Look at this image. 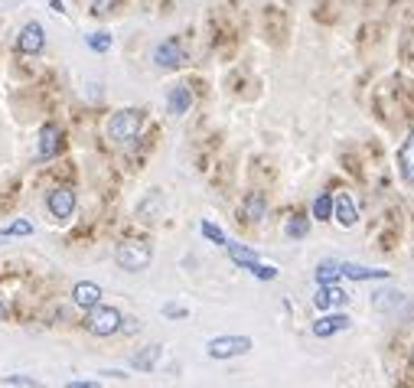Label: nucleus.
<instances>
[{
	"mask_svg": "<svg viewBox=\"0 0 414 388\" xmlns=\"http://www.w3.org/2000/svg\"><path fill=\"white\" fill-rule=\"evenodd\" d=\"M121 326H124V317H121L118 307H104V303H98V307H92L88 317H85V330L92 333V336H114Z\"/></svg>",
	"mask_w": 414,
	"mask_h": 388,
	"instance_id": "nucleus-3",
	"label": "nucleus"
},
{
	"mask_svg": "<svg viewBox=\"0 0 414 388\" xmlns=\"http://www.w3.org/2000/svg\"><path fill=\"white\" fill-rule=\"evenodd\" d=\"M46 206H49V216L59 219V222H66V219H72V212H76V190H72V186H56V190L46 196Z\"/></svg>",
	"mask_w": 414,
	"mask_h": 388,
	"instance_id": "nucleus-5",
	"label": "nucleus"
},
{
	"mask_svg": "<svg viewBox=\"0 0 414 388\" xmlns=\"http://www.w3.org/2000/svg\"><path fill=\"white\" fill-rule=\"evenodd\" d=\"M264 216H268V199H264V193H258V190L248 193L242 209H238V219L248 222V226H254V222H261Z\"/></svg>",
	"mask_w": 414,
	"mask_h": 388,
	"instance_id": "nucleus-8",
	"label": "nucleus"
},
{
	"mask_svg": "<svg viewBox=\"0 0 414 388\" xmlns=\"http://www.w3.org/2000/svg\"><path fill=\"white\" fill-rule=\"evenodd\" d=\"M346 277H356V281H368V277H388V271H375V268H362V265H339Z\"/></svg>",
	"mask_w": 414,
	"mask_h": 388,
	"instance_id": "nucleus-17",
	"label": "nucleus"
},
{
	"mask_svg": "<svg viewBox=\"0 0 414 388\" xmlns=\"http://www.w3.org/2000/svg\"><path fill=\"white\" fill-rule=\"evenodd\" d=\"M66 388H102L98 382H69Z\"/></svg>",
	"mask_w": 414,
	"mask_h": 388,
	"instance_id": "nucleus-31",
	"label": "nucleus"
},
{
	"mask_svg": "<svg viewBox=\"0 0 414 388\" xmlns=\"http://www.w3.org/2000/svg\"><path fill=\"white\" fill-rule=\"evenodd\" d=\"M349 330V317L346 313H330V317H323V320L313 323V333L320 336V340H326V336H336V333Z\"/></svg>",
	"mask_w": 414,
	"mask_h": 388,
	"instance_id": "nucleus-13",
	"label": "nucleus"
},
{
	"mask_svg": "<svg viewBox=\"0 0 414 388\" xmlns=\"http://www.w3.org/2000/svg\"><path fill=\"white\" fill-rule=\"evenodd\" d=\"M398 170H401L405 183H414V127L405 137V144H401V151H398Z\"/></svg>",
	"mask_w": 414,
	"mask_h": 388,
	"instance_id": "nucleus-15",
	"label": "nucleus"
},
{
	"mask_svg": "<svg viewBox=\"0 0 414 388\" xmlns=\"http://www.w3.org/2000/svg\"><path fill=\"white\" fill-rule=\"evenodd\" d=\"M0 323H7V303L0 300Z\"/></svg>",
	"mask_w": 414,
	"mask_h": 388,
	"instance_id": "nucleus-33",
	"label": "nucleus"
},
{
	"mask_svg": "<svg viewBox=\"0 0 414 388\" xmlns=\"http://www.w3.org/2000/svg\"><path fill=\"white\" fill-rule=\"evenodd\" d=\"M118 4H121V0H92V17H108V13H114V10H118Z\"/></svg>",
	"mask_w": 414,
	"mask_h": 388,
	"instance_id": "nucleus-25",
	"label": "nucleus"
},
{
	"mask_svg": "<svg viewBox=\"0 0 414 388\" xmlns=\"http://www.w3.org/2000/svg\"><path fill=\"white\" fill-rule=\"evenodd\" d=\"M284 232H287V238H303L307 232H310V222L303 216H294L287 226H284Z\"/></svg>",
	"mask_w": 414,
	"mask_h": 388,
	"instance_id": "nucleus-21",
	"label": "nucleus"
},
{
	"mask_svg": "<svg viewBox=\"0 0 414 388\" xmlns=\"http://www.w3.org/2000/svg\"><path fill=\"white\" fill-rule=\"evenodd\" d=\"M163 313H167V317H186V310H183V307H177V303H167V307H163Z\"/></svg>",
	"mask_w": 414,
	"mask_h": 388,
	"instance_id": "nucleus-30",
	"label": "nucleus"
},
{
	"mask_svg": "<svg viewBox=\"0 0 414 388\" xmlns=\"http://www.w3.org/2000/svg\"><path fill=\"white\" fill-rule=\"evenodd\" d=\"M339 277H343V268H339L336 261H323V265L317 268V281H320V284H336Z\"/></svg>",
	"mask_w": 414,
	"mask_h": 388,
	"instance_id": "nucleus-20",
	"label": "nucleus"
},
{
	"mask_svg": "<svg viewBox=\"0 0 414 388\" xmlns=\"http://www.w3.org/2000/svg\"><path fill=\"white\" fill-rule=\"evenodd\" d=\"M72 303L82 307V310H92V307L102 303V287L92 284V281H78V284L72 287Z\"/></svg>",
	"mask_w": 414,
	"mask_h": 388,
	"instance_id": "nucleus-11",
	"label": "nucleus"
},
{
	"mask_svg": "<svg viewBox=\"0 0 414 388\" xmlns=\"http://www.w3.org/2000/svg\"><path fill=\"white\" fill-rule=\"evenodd\" d=\"M114 258H118V265H121L124 271H144V268H151V261H153V248L147 245V242H141V238H127V242L118 245Z\"/></svg>",
	"mask_w": 414,
	"mask_h": 388,
	"instance_id": "nucleus-2",
	"label": "nucleus"
},
{
	"mask_svg": "<svg viewBox=\"0 0 414 388\" xmlns=\"http://www.w3.org/2000/svg\"><path fill=\"white\" fill-rule=\"evenodd\" d=\"M153 62L160 69H179L186 62V49H183L179 39H163L160 46L153 49Z\"/></svg>",
	"mask_w": 414,
	"mask_h": 388,
	"instance_id": "nucleus-7",
	"label": "nucleus"
},
{
	"mask_svg": "<svg viewBox=\"0 0 414 388\" xmlns=\"http://www.w3.org/2000/svg\"><path fill=\"white\" fill-rule=\"evenodd\" d=\"M7 385H17V388H43V382L36 379H29V375H7Z\"/></svg>",
	"mask_w": 414,
	"mask_h": 388,
	"instance_id": "nucleus-28",
	"label": "nucleus"
},
{
	"mask_svg": "<svg viewBox=\"0 0 414 388\" xmlns=\"http://www.w3.org/2000/svg\"><path fill=\"white\" fill-rule=\"evenodd\" d=\"M313 219H320V222H330L333 219V196L330 193H320V196L313 199Z\"/></svg>",
	"mask_w": 414,
	"mask_h": 388,
	"instance_id": "nucleus-18",
	"label": "nucleus"
},
{
	"mask_svg": "<svg viewBox=\"0 0 414 388\" xmlns=\"http://www.w3.org/2000/svg\"><path fill=\"white\" fill-rule=\"evenodd\" d=\"M226 248H228V255H232V261H238L242 268H248V265H254V261H258V255H254L251 248H245V245H235V242H226Z\"/></svg>",
	"mask_w": 414,
	"mask_h": 388,
	"instance_id": "nucleus-19",
	"label": "nucleus"
},
{
	"mask_svg": "<svg viewBox=\"0 0 414 388\" xmlns=\"http://www.w3.org/2000/svg\"><path fill=\"white\" fill-rule=\"evenodd\" d=\"M401 303H405V297H401L398 291H385L382 297H375V307H378V310H388V307H401Z\"/></svg>",
	"mask_w": 414,
	"mask_h": 388,
	"instance_id": "nucleus-24",
	"label": "nucleus"
},
{
	"mask_svg": "<svg viewBox=\"0 0 414 388\" xmlns=\"http://www.w3.org/2000/svg\"><path fill=\"white\" fill-rule=\"evenodd\" d=\"M398 388H414V382H408V379H398Z\"/></svg>",
	"mask_w": 414,
	"mask_h": 388,
	"instance_id": "nucleus-34",
	"label": "nucleus"
},
{
	"mask_svg": "<svg viewBox=\"0 0 414 388\" xmlns=\"http://www.w3.org/2000/svg\"><path fill=\"white\" fill-rule=\"evenodd\" d=\"M43 46H46V29L39 27L36 20H29L17 36V53H23V56H39Z\"/></svg>",
	"mask_w": 414,
	"mask_h": 388,
	"instance_id": "nucleus-6",
	"label": "nucleus"
},
{
	"mask_svg": "<svg viewBox=\"0 0 414 388\" xmlns=\"http://www.w3.org/2000/svg\"><path fill=\"white\" fill-rule=\"evenodd\" d=\"M398 98H405V114L411 118V114H414V92H411V85L398 88Z\"/></svg>",
	"mask_w": 414,
	"mask_h": 388,
	"instance_id": "nucleus-29",
	"label": "nucleus"
},
{
	"mask_svg": "<svg viewBox=\"0 0 414 388\" xmlns=\"http://www.w3.org/2000/svg\"><path fill=\"white\" fill-rule=\"evenodd\" d=\"M49 7L56 10V13H62V10H66V7H62V0H49Z\"/></svg>",
	"mask_w": 414,
	"mask_h": 388,
	"instance_id": "nucleus-32",
	"label": "nucleus"
},
{
	"mask_svg": "<svg viewBox=\"0 0 414 388\" xmlns=\"http://www.w3.org/2000/svg\"><path fill=\"white\" fill-rule=\"evenodd\" d=\"M193 108V92H189L186 85H173L167 95V111L177 114V118H183V114Z\"/></svg>",
	"mask_w": 414,
	"mask_h": 388,
	"instance_id": "nucleus-12",
	"label": "nucleus"
},
{
	"mask_svg": "<svg viewBox=\"0 0 414 388\" xmlns=\"http://www.w3.org/2000/svg\"><path fill=\"white\" fill-rule=\"evenodd\" d=\"M88 49H95V53H108V49H111V33H102V29L92 33V36H88Z\"/></svg>",
	"mask_w": 414,
	"mask_h": 388,
	"instance_id": "nucleus-23",
	"label": "nucleus"
},
{
	"mask_svg": "<svg viewBox=\"0 0 414 388\" xmlns=\"http://www.w3.org/2000/svg\"><path fill=\"white\" fill-rule=\"evenodd\" d=\"M160 356H163V346H157V342H153V346H144V349L134 356V369L137 372H153V366H157Z\"/></svg>",
	"mask_w": 414,
	"mask_h": 388,
	"instance_id": "nucleus-16",
	"label": "nucleus"
},
{
	"mask_svg": "<svg viewBox=\"0 0 414 388\" xmlns=\"http://www.w3.org/2000/svg\"><path fill=\"white\" fill-rule=\"evenodd\" d=\"M7 235H33V226H29L27 219H17V222H10V226L4 228V238Z\"/></svg>",
	"mask_w": 414,
	"mask_h": 388,
	"instance_id": "nucleus-27",
	"label": "nucleus"
},
{
	"mask_svg": "<svg viewBox=\"0 0 414 388\" xmlns=\"http://www.w3.org/2000/svg\"><path fill=\"white\" fill-rule=\"evenodd\" d=\"M251 346V336H216V340H209L206 352L209 359H235V356H245Z\"/></svg>",
	"mask_w": 414,
	"mask_h": 388,
	"instance_id": "nucleus-4",
	"label": "nucleus"
},
{
	"mask_svg": "<svg viewBox=\"0 0 414 388\" xmlns=\"http://www.w3.org/2000/svg\"><path fill=\"white\" fill-rule=\"evenodd\" d=\"M248 271H251L254 277H261V281H274V277H277V268L261 265V261H254V265H248Z\"/></svg>",
	"mask_w": 414,
	"mask_h": 388,
	"instance_id": "nucleus-26",
	"label": "nucleus"
},
{
	"mask_svg": "<svg viewBox=\"0 0 414 388\" xmlns=\"http://www.w3.org/2000/svg\"><path fill=\"white\" fill-rule=\"evenodd\" d=\"M346 300H349V293L343 291V287H336V284H320V291H317V297H313L317 310H330V307L346 303Z\"/></svg>",
	"mask_w": 414,
	"mask_h": 388,
	"instance_id": "nucleus-14",
	"label": "nucleus"
},
{
	"mask_svg": "<svg viewBox=\"0 0 414 388\" xmlns=\"http://www.w3.org/2000/svg\"><path fill=\"white\" fill-rule=\"evenodd\" d=\"M333 219H336L343 228H352L359 222V209H356V202H352L349 193H343V196L333 199Z\"/></svg>",
	"mask_w": 414,
	"mask_h": 388,
	"instance_id": "nucleus-10",
	"label": "nucleus"
},
{
	"mask_svg": "<svg viewBox=\"0 0 414 388\" xmlns=\"http://www.w3.org/2000/svg\"><path fill=\"white\" fill-rule=\"evenodd\" d=\"M62 131H59L56 124H46L43 127V134H39V160H53V157H59V151H62Z\"/></svg>",
	"mask_w": 414,
	"mask_h": 388,
	"instance_id": "nucleus-9",
	"label": "nucleus"
},
{
	"mask_svg": "<svg viewBox=\"0 0 414 388\" xmlns=\"http://www.w3.org/2000/svg\"><path fill=\"white\" fill-rule=\"evenodd\" d=\"M199 232H202V235H206L212 245H226V242H228L226 232H222L219 226H212V222H202V226H199Z\"/></svg>",
	"mask_w": 414,
	"mask_h": 388,
	"instance_id": "nucleus-22",
	"label": "nucleus"
},
{
	"mask_svg": "<svg viewBox=\"0 0 414 388\" xmlns=\"http://www.w3.org/2000/svg\"><path fill=\"white\" fill-rule=\"evenodd\" d=\"M144 127V111L141 108H124V111H114L111 121H108V137L114 144H131L134 137H141Z\"/></svg>",
	"mask_w": 414,
	"mask_h": 388,
	"instance_id": "nucleus-1",
	"label": "nucleus"
}]
</instances>
